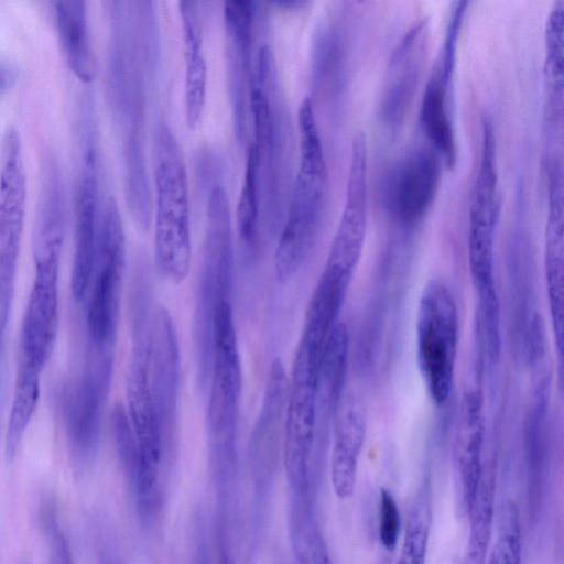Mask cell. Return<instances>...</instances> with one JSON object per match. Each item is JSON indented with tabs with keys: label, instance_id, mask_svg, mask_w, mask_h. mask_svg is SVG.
I'll return each instance as SVG.
<instances>
[{
	"label": "cell",
	"instance_id": "4",
	"mask_svg": "<svg viewBox=\"0 0 564 564\" xmlns=\"http://www.w3.org/2000/svg\"><path fill=\"white\" fill-rule=\"evenodd\" d=\"M234 272V240L230 202L223 184L209 192L206 228L194 321L199 381L209 379L212 325L217 306L230 301Z\"/></svg>",
	"mask_w": 564,
	"mask_h": 564
},
{
	"label": "cell",
	"instance_id": "10",
	"mask_svg": "<svg viewBox=\"0 0 564 564\" xmlns=\"http://www.w3.org/2000/svg\"><path fill=\"white\" fill-rule=\"evenodd\" d=\"M289 379L275 358L267 376L262 403L250 433L248 460L252 482V535L259 539L273 480L282 460Z\"/></svg>",
	"mask_w": 564,
	"mask_h": 564
},
{
	"label": "cell",
	"instance_id": "13",
	"mask_svg": "<svg viewBox=\"0 0 564 564\" xmlns=\"http://www.w3.org/2000/svg\"><path fill=\"white\" fill-rule=\"evenodd\" d=\"M468 2L456 1L451 10L444 39L426 82L419 119L431 148L443 165L453 169L457 145L451 110V89L456 67L457 42Z\"/></svg>",
	"mask_w": 564,
	"mask_h": 564
},
{
	"label": "cell",
	"instance_id": "20",
	"mask_svg": "<svg viewBox=\"0 0 564 564\" xmlns=\"http://www.w3.org/2000/svg\"><path fill=\"white\" fill-rule=\"evenodd\" d=\"M253 8L250 1H227L224 22L227 35L228 82L235 130L239 140L247 138L250 95L253 84L251 65Z\"/></svg>",
	"mask_w": 564,
	"mask_h": 564
},
{
	"label": "cell",
	"instance_id": "27",
	"mask_svg": "<svg viewBox=\"0 0 564 564\" xmlns=\"http://www.w3.org/2000/svg\"><path fill=\"white\" fill-rule=\"evenodd\" d=\"M544 265L550 316L561 354L564 314L563 191L556 185L549 187Z\"/></svg>",
	"mask_w": 564,
	"mask_h": 564
},
{
	"label": "cell",
	"instance_id": "3",
	"mask_svg": "<svg viewBox=\"0 0 564 564\" xmlns=\"http://www.w3.org/2000/svg\"><path fill=\"white\" fill-rule=\"evenodd\" d=\"M278 91L274 55L269 45H262L256 61L250 95L249 116L252 121L251 145L256 152L260 210L263 208L268 228L274 230L283 214L280 207L281 183L286 176V122Z\"/></svg>",
	"mask_w": 564,
	"mask_h": 564
},
{
	"label": "cell",
	"instance_id": "11",
	"mask_svg": "<svg viewBox=\"0 0 564 564\" xmlns=\"http://www.w3.org/2000/svg\"><path fill=\"white\" fill-rule=\"evenodd\" d=\"M481 150L468 216V267L476 292L496 288L495 235L499 215L496 134L490 119L482 120Z\"/></svg>",
	"mask_w": 564,
	"mask_h": 564
},
{
	"label": "cell",
	"instance_id": "36",
	"mask_svg": "<svg viewBox=\"0 0 564 564\" xmlns=\"http://www.w3.org/2000/svg\"><path fill=\"white\" fill-rule=\"evenodd\" d=\"M379 539L387 551H393L401 533V516L398 503L388 489L380 494Z\"/></svg>",
	"mask_w": 564,
	"mask_h": 564
},
{
	"label": "cell",
	"instance_id": "31",
	"mask_svg": "<svg viewBox=\"0 0 564 564\" xmlns=\"http://www.w3.org/2000/svg\"><path fill=\"white\" fill-rule=\"evenodd\" d=\"M563 1L552 8L545 28L546 109H563Z\"/></svg>",
	"mask_w": 564,
	"mask_h": 564
},
{
	"label": "cell",
	"instance_id": "23",
	"mask_svg": "<svg viewBox=\"0 0 564 564\" xmlns=\"http://www.w3.org/2000/svg\"><path fill=\"white\" fill-rule=\"evenodd\" d=\"M352 276L349 272L325 264L310 299L297 346L319 364L327 339L339 323Z\"/></svg>",
	"mask_w": 564,
	"mask_h": 564
},
{
	"label": "cell",
	"instance_id": "24",
	"mask_svg": "<svg viewBox=\"0 0 564 564\" xmlns=\"http://www.w3.org/2000/svg\"><path fill=\"white\" fill-rule=\"evenodd\" d=\"M178 9L184 48V112L187 127L195 129L203 116L207 85L203 28L196 2L181 1Z\"/></svg>",
	"mask_w": 564,
	"mask_h": 564
},
{
	"label": "cell",
	"instance_id": "6",
	"mask_svg": "<svg viewBox=\"0 0 564 564\" xmlns=\"http://www.w3.org/2000/svg\"><path fill=\"white\" fill-rule=\"evenodd\" d=\"M111 52V98L116 116L123 130L126 191L133 194L149 188L143 149L144 112L141 86V62L143 50L140 46L141 30L129 23L112 26Z\"/></svg>",
	"mask_w": 564,
	"mask_h": 564
},
{
	"label": "cell",
	"instance_id": "16",
	"mask_svg": "<svg viewBox=\"0 0 564 564\" xmlns=\"http://www.w3.org/2000/svg\"><path fill=\"white\" fill-rule=\"evenodd\" d=\"M80 148V166L75 193V248L70 282L76 301H82L89 288L101 210L96 137L89 117L82 124Z\"/></svg>",
	"mask_w": 564,
	"mask_h": 564
},
{
	"label": "cell",
	"instance_id": "25",
	"mask_svg": "<svg viewBox=\"0 0 564 564\" xmlns=\"http://www.w3.org/2000/svg\"><path fill=\"white\" fill-rule=\"evenodd\" d=\"M348 356L349 333L346 325L339 322L327 339L318 370L316 391V443L318 447L345 393Z\"/></svg>",
	"mask_w": 564,
	"mask_h": 564
},
{
	"label": "cell",
	"instance_id": "29",
	"mask_svg": "<svg viewBox=\"0 0 564 564\" xmlns=\"http://www.w3.org/2000/svg\"><path fill=\"white\" fill-rule=\"evenodd\" d=\"M260 217L258 163L253 147L248 143L245 175L236 210V226L240 242L250 253L258 248Z\"/></svg>",
	"mask_w": 564,
	"mask_h": 564
},
{
	"label": "cell",
	"instance_id": "33",
	"mask_svg": "<svg viewBox=\"0 0 564 564\" xmlns=\"http://www.w3.org/2000/svg\"><path fill=\"white\" fill-rule=\"evenodd\" d=\"M431 513L430 490L425 487L410 509L397 564H425Z\"/></svg>",
	"mask_w": 564,
	"mask_h": 564
},
{
	"label": "cell",
	"instance_id": "18",
	"mask_svg": "<svg viewBox=\"0 0 564 564\" xmlns=\"http://www.w3.org/2000/svg\"><path fill=\"white\" fill-rule=\"evenodd\" d=\"M180 348L169 311H153L150 352V387L156 422L171 455H174L180 394Z\"/></svg>",
	"mask_w": 564,
	"mask_h": 564
},
{
	"label": "cell",
	"instance_id": "9",
	"mask_svg": "<svg viewBox=\"0 0 564 564\" xmlns=\"http://www.w3.org/2000/svg\"><path fill=\"white\" fill-rule=\"evenodd\" d=\"M64 234L33 235L34 279L21 328V360L43 370L51 358L58 327V275Z\"/></svg>",
	"mask_w": 564,
	"mask_h": 564
},
{
	"label": "cell",
	"instance_id": "8",
	"mask_svg": "<svg viewBox=\"0 0 564 564\" xmlns=\"http://www.w3.org/2000/svg\"><path fill=\"white\" fill-rule=\"evenodd\" d=\"M126 259V240L117 202L108 197L100 210L86 326L90 346L113 347Z\"/></svg>",
	"mask_w": 564,
	"mask_h": 564
},
{
	"label": "cell",
	"instance_id": "12",
	"mask_svg": "<svg viewBox=\"0 0 564 564\" xmlns=\"http://www.w3.org/2000/svg\"><path fill=\"white\" fill-rule=\"evenodd\" d=\"M26 206L22 140L14 127L2 137L0 151V321L6 323L13 294Z\"/></svg>",
	"mask_w": 564,
	"mask_h": 564
},
{
	"label": "cell",
	"instance_id": "15",
	"mask_svg": "<svg viewBox=\"0 0 564 564\" xmlns=\"http://www.w3.org/2000/svg\"><path fill=\"white\" fill-rule=\"evenodd\" d=\"M83 379L66 401V430L73 468L83 474L91 464L99 438L100 415L113 367V348L90 347Z\"/></svg>",
	"mask_w": 564,
	"mask_h": 564
},
{
	"label": "cell",
	"instance_id": "32",
	"mask_svg": "<svg viewBox=\"0 0 564 564\" xmlns=\"http://www.w3.org/2000/svg\"><path fill=\"white\" fill-rule=\"evenodd\" d=\"M289 533L297 564H333L314 510L289 512Z\"/></svg>",
	"mask_w": 564,
	"mask_h": 564
},
{
	"label": "cell",
	"instance_id": "26",
	"mask_svg": "<svg viewBox=\"0 0 564 564\" xmlns=\"http://www.w3.org/2000/svg\"><path fill=\"white\" fill-rule=\"evenodd\" d=\"M54 17L58 41L69 69L80 82H93L96 76V57L87 3L80 0L56 1Z\"/></svg>",
	"mask_w": 564,
	"mask_h": 564
},
{
	"label": "cell",
	"instance_id": "30",
	"mask_svg": "<svg viewBox=\"0 0 564 564\" xmlns=\"http://www.w3.org/2000/svg\"><path fill=\"white\" fill-rule=\"evenodd\" d=\"M492 475L482 474L477 496L468 517L470 529L463 564H486L494 525Z\"/></svg>",
	"mask_w": 564,
	"mask_h": 564
},
{
	"label": "cell",
	"instance_id": "17",
	"mask_svg": "<svg viewBox=\"0 0 564 564\" xmlns=\"http://www.w3.org/2000/svg\"><path fill=\"white\" fill-rule=\"evenodd\" d=\"M443 162L431 147H416L392 166L384 184V206L402 225H415L430 210L441 182Z\"/></svg>",
	"mask_w": 564,
	"mask_h": 564
},
{
	"label": "cell",
	"instance_id": "21",
	"mask_svg": "<svg viewBox=\"0 0 564 564\" xmlns=\"http://www.w3.org/2000/svg\"><path fill=\"white\" fill-rule=\"evenodd\" d=\"M485 424L478 392H466L459 403L454 434V465L459 505L466 514L474 506L484 474Z\"/></svg>",
	"mask_w": 564,
	"mask_h": 564
},
{
	"label": "cell",
	"instance_id": "7",
	"mask_svg": "<svg viewBox=\"0 0 564 564\" xmlns=\"http://www.w3.org/2000/svg\"><path fill=\"white\" fill-rule=\"evenodd\" d=\"M452 292L438 281L425 285L416 312L417 367L431 400L444 404L453 389L459 337Z\"/></svg>",
	"mask_w": 564,
	"mask_h": 564
},
{
	"label": "cell",
	"instance_id": "2",
	"mask_svg": "<svg viewBox=\"0 0 564 564\" xmlns=\"http://www.w3.org/2000/svg\"><path fill=\"white\" fill-rule=\"evenodd\" d=\"M154 256L160 273L183 282L191 268L188 187L182 149L161 123L154 137Z\"/></svg>",
	"mask_w": 564,
	"mask_h": 564
},
{
	"label": "cell",
	"instance_id": "37",
	"mask_svg": "<svg viewBox=\"0 0 564 564\" xmlns=\"http://www.w3.org/2000/svg\"><path fill=\"white\" fill-rule=\"evenodd\" d=\"M93 564H128L127 560L113 536L107 532H99L96 536Z\"/></svg>",
	"mask_w": 564,
	"mask_h": 564
},
{
	"label": "cell",
	"instance_id": "19",
	"mask_svg": "<svg viewBox=\"0 0 564 564\" xmlns=\"http://www.w3.org/2000/svg\"><path fill=\"white\" fill-rule=\"evenodd\" d=\"M427 43L429 24L421 19L392 51L380 101L381 119L391 128L401 124L409 111L426 61Z\"/></svg>",
	"mask_w": 564,
	"mask_h": 564
},
{
	"label": "cell",
	"instance_id": "22",
	"mask_svg": "<svg viewBox=\"0 0 564 564\" xmlns=\"http://www.w3.org/2000/svg\"><path fill=\"white\" fill-rule=\"evenodd\" d=\"M366 431L364 403L344 393L332 422L330 481L339 499L354 495Z\"/></svg>",
	"mask_w": 564,
	"mask_h": 564
},
{
	"label": "cell",
	"instance_id": "1",
	"mask_svg": "<svg viewBox=\"0 0 564 564\" xmlns=\"http://www.w3.org/2000/svg\"><path fill=\"white\" fill-rule=\"evenodd\" d=\"M299 162L273 256L276 279L288 282L319 235L328 198V171L312 100L297 115Z\"/></svg>",
	"mask_w": 564,
	"mask_h": 564
},
{
	"label": "cell",
	"instance_id": "38",
	"mask_svg": "<svg viewBox=\"0 0 564 564\" xmlns=\"http://www.w3.org/2000/svg\"><path fill=\"white\" fill-rule=\"evenodd\" d=\"M18 77L19 70L14 65L0 61V95L13 87Z\"/></svg>",
	"mask_w": 564,
	"mask_h": 564
},
{
	"label": "cell",
	"instance_id": "5",
	"mask_svg": "<svg viewBox=\"0 0 564 564\" xmlns=\"http://www.w3.org/2000/svg\"><path fill=\"white\" fill-rule=\"evenodd\" d=\"M319 364L296 348L289 381L282 464L290 501L315 500L316 391Z\"/></svg>",
	"mask_w": 564,
	"mask_h": 564
},
{
	"label": "cell",
	"instance_id": "34",
	"mask_svg": "<svg viewBox=\"0 0 564 564\" xmlns=\"http://www.w3.org/2000/svg\"><path fill=\"white\" fill-rule=\"evenodd\" d=\"M477 329L485 358L495 362L501 350L500 305L497 289L477 292Z\"/></svg>",
	"mask_w": 564,
	"mask_h": 564
},
{
	"label": "cell",
	"instance_id": "14",
	"mask_svg": "<svg viewBox=\"0 0 564 564\" xmlns=\"http://www.w3.org/2000/svg\"><path fill=\"white\" fill-rule=\"evenodd\" d=\"M208 381V437L237 434L242 372L230 301L220 303L213 318Z\"/></svg>",
	"mask_w": 564,
	"mask_h": 564
},
{
	"label": "cell",
	"instance_id": "28",
	"mask_svg": "<svg viewBox=\"0 0 564 564\" xmlns=\"http://www.w3.org/2000/svg\"><path fill=\"white\" fill-rule=\"evenodd\" d=\"M41 370L21 360L7 424L4 452L8 460L14 458L40 400Z\"/></svg>",
	"mask_w": 564,
	"mask_h": 564
},
{
	"label": "cell",
	"instance_id": "35",
	"mask_svg": "<svg viewBox=\"0 0 564 564\" xmlns=\"http://www.w3.org/2000/svg\"><path fill=\"white\" fill-rule=\"evenodd\" d=\"M41 521L48 544L46 564H74L67 536L51 507L43 509Z\"/></svg>",
	"mask_w": 564,
	"mask_h": 564
}]
</instances>
